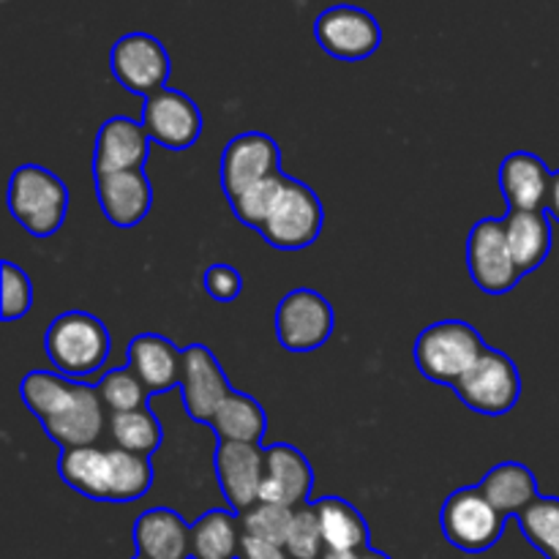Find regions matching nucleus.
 <instances>
[{"label":"nucleus","mask_w":559,"mask_h":559,"mask_svg":"<svg viewBox=\"0 0 559 559\" xmlns=\"http://www.w3.org/2000/svg\"><path fill=\"white\" fill-rule=\"evenodd\" d=\"M20 393L60 451L96 448L109 429V413L96 388L52 371H31L22 380Z\"/></svg>","instance_id":"nucleus-1"},{"label":"nucleus","mask_w":559,"mask_h":559,"mask_svg":"<svg viewBox=\"0 0 559 559\" xmlns=\"http://www.w3.org/2000/svg\"><path fill=\"white\" fill-rule=\"evenodd\" d=\"M58 473L80 495L102 502H134L151 489V459L134 456L120 448H76L63 451L58 459Z\"/></svg>","instance_id":"nucleus-2"},{"label":"nucleus","mask_w":559,"mask_h":559,"mask_svg":"<svg viewBox=\"0 0 559 559\" xmlns=\"http://www.w3.org/2000/svg\"><path fill=\"white\" fill-rule=\"evenodd\" d=\"M9 211L33 238L58 233L69 213V189L47 167L22 164L9 180Z\"/></svg>","instance_id":"nucleus-3"},{"label":"nucleus","mask_w":559,"mask_h":559,"mask_svg":"<svg viewBox=\"0 0 559 559\" xmlns=\"http://www.w3.org/2000/svg\"><path fill=\"white\" fill-rule=\"evenodd\" d=\"M486 349H489V344L480 338V333L469 322L442 320L420 333L413 355L418 369L431 382L456 385L478 364Z\"/></svg>","instance_id":"nucleus-4"},{"label":"nucleus","mask_w":559,"mask_h":559,"mask_svg":"<svg viewBox=\"0 0 559 559\" xmlns=\"http://www.w3.org/2000/svg\"><path fill=\"white\" fill-rule=\"evenodd\" d=\"M112 338L104 322L87 311H66L47 328V355L58 374L69 380L93 374L107 360Z\"/></svg>","instance_id":"nucleus-5"},{"label":"nucleus","mask_w":559,"mask_h":559,"mask_svg":"<svg viewBox=\"0 0 559 559\" xmlns=\"http://www.w3.org/2000/svg\"><path fill=\"white\" fill-rule=\"evenodd\" d=\"M440 522L448 544L467 555L489 551L506 530V516L486 500L480 486H464L453 491L442 506Z\"/></svg>","instance_id":"nucleus-6"},{"label":"nucleus","mask_w":559,"mask_h":559,"mask_svg":"<svg viewBox=\"0 0 559 559\" xmlns=\"http://www.w3.org/2000/svg\"><path fill=\"white\" fill-rule=\"evenodd\" d=\"M456 396L467 404L469 409L480 415H500L511 413L522 393V377H519L516 364L500 349H486L478 364L453 385Z\"/></svg>","instance_id":"nucleus-7"},{"label":"nucleus","mask_w":559,"mask_h":559,"mask_svg":"<svg viewBox=\"0 0 559 559\" xmlns=\"http://www.w3.org/2000/svg\"><path fill=\"white\" fill-rule=\"evenodd\" d=\"M333 306L314 289H293L276 309V338L289 353H314L333 333Z\"/></svg>","instance_id":"nucleus-8"},{"label":"nucleus","mask_w":559,"mask_h":559,"mask_svg":"<svg viewBox=\"0 0 559 559\" xmlns=\"http://www.w3.org/2000/svg\"><path fill=\"white\" fill-rule=\"evenodd\" d=\"M467 265L469 276L484 293L502 295L516 287L524 273L513 262L502 218H480L475 224L467 238Z\"/></svg>","instance_id":"nucleus-9"},{"label":"nucleus","mask_w":559,"mask_h":559,"mask_svg":"<svg viewBox=\"0 0 559 559\" xmlns=\"http://www.w3.org/2000/svg\"><path fill=\"white\" fill-rule=\"evenodd\" d=\"M322 218H325V211H322V202L314 189L289 178L276 211L262 227V238L284 251L306 249L320 238Z\"/></svg>","instance_id":"nucleus-10"},{"label":"nucleus","mask_w":559,"mask_h":559,"mask_svg":"<svg viewBox=\"0 0 559 559\" xmlns=\"http://www.w3.org/2000/svg\"><path fill=\"white\" fill-rule=\"evenodd\" d=\"M112 74L126 91L151 98L169 80V55L151 33H126L112 47Z\"/></svg>","instance_id":"nucleus-11"},{"label":"nucleus","mask_w":559,"mask_h":559,"mask_svg":"<svg viewBox=\"0 0 559 559\" xmlns=\"http://www.w3.org/2000/svg\"><path fill=\"white\" fill-rule=\"evenodd\" d=\"M317 44L338 60H364L382 44L380 22L358 5H333L314 22Z\"/></svg>","instance_id":"nucleus-12"},{"label":"nucleus","mask_w":559,"mask_h":559,"mask_svg":"<svg viewBox=\"0 0 559 559\" xmlns=\"http://www.w3.org/2000/svg\"><path fill=\"white\" fill-rule=\"evenodd\" d=\"M140 123L145 126L151 142L167 151H186L202 134L200 107L183 91H173V87H164L145 98Z\"/></svg>","instance_id":"nucleus-13"},{"label":"nucleus","mask_w":559,"mask_h":559,"mask_svg":"<svg viewBox=\"0 0 559 559\" xmlns=\"http://www.w3.org/2000/svg\"><path fill=\"white\" fill-rule=\"evenodd\" d=\"M311 491H314V469L298 448L276 442L262 451L260 502L298 511L309 506Z\"/></svg>","instance_id":"nucleus-14"},{"label":"nucleus","mask_w":559,"mask_h":559,"mask_svg":"<svg viewBox=\"0 0 559 559\" xmlns=\"http://www.w3.org/2000/svg\"><path fill=\"white\" fill-rule=\"evenodd\" d=\"M276 173H282L278 169V145L273 136L262 134V131L233 136L224 147L222 189L229 202Z\"/></svg>","instance_id":"nucleus-15"},{"label":"nucleus","mask_w":559,"mask_h":559,"mask_svg":"<svg viewBox=\"0 0 559 559\" xmlns=\"http://www.w3.org/2000/svg\"><path fill=\"white\" fill-rule=\"evenodd\" d=\"M180 391H183V404L189 418L207 426H211L213 415L222 407L224 399L233 393V385H229L222 364L213 358V353L205 344H191V347L183 349Z\"/></svg>","instance_id":"nucleus-16"},{"label":"nucleus","mask_w":559,"mask_h":559,"mask_svg":"<svg viewBox=\"0 0 559 559\" xmlns=\"http://www.w3.org/2000/svg\"><path fill=\"white\" fill-rule=\"evenodd\" d=\"M216 467L218 486L227 497L233 513L243 516L251 506L260 502L262 484V448L246 445V442H216Z\"/></svg>","instance_id":"nucleus-17"},{"label":"nucleus","mask_w":559,"mask_h":559,"mask_svg":"<svg viewBox=\"0 0 559 559\" xmlns=\"http://www.w3.org/2000/svg\"><path fill=\"white\" fill-rule=\"evenodd\" d=\"M147 151H151V136H147L145 126L126 115H115V118L104 120L98 129L93 173H134V169H142Z\"/></svg>","instance_id":"nucleus-18"},{"label":"nucleus","mask_w":559,"mask_h":559,"mask_svg":"<svg viewBox=\"0 0 559 559\" xmlns=\"http://www.w3.org/2000/svg\"><path fill=\"white\" fill-rule=\"evenodd\" d=\"M96 194L104 216L115 227L123 229L136 227L147 216L153 202L151 180H147V175L142 169H134V173L96 175Z\"/></svg>","instance_id":"nucleus-19"},{"label":"nucleus","mask_w":559,"mask_h":559,"mask_svg":"<svg viewBox=\"0 0 559 559\" xmlns=\"http://www.w3.org/2000/svg\"><path fill=\"white\" fill-rule=\"evenodd\" d=\"M129 366L147 393L156 396L183 380V349L158 333H140L129 344Z\"/></svg>","instance_id":"nucleus-20"},{"label":"nucleus","mask_w":559,"mask_h":559,"mask_svg":"<svg viewBox=\"0 0 559 559\" xmlns=\"http://www.w3.org/2000/svg\"><path fill=\"white\" fill-rule=\"evenodd\" d=\"M551 173L535 153L516 151L500 164V189L511 211H544L551 189Z\"/></svg>","instance_id":"nucleus-21"},{"label":"nucleus","mask_w":559,"mask_h":559,"mask_svg":"<svg viewBox=\"0 0 559 559\" xmlns=\"http://www.w3.org/2000/svg\"><path fill=\"white\" fill-rule=\"evenodd\" d=\"M134 546L145 559H191V524L169 508H151L136 519Z\"/></svg>","instance_id":"nucleus-22"},{"label":"nucleus","mask_w":559,"mask_h":559,"mask_svg":"<svg viewBox=\"0 0 559 559\" xmlns=\"http://www.w3.org/2000/svg\"><path fill=\"white\" fill-rule=\"evenodd\" d=\"M480 491L502 516H519L538 500V480L533 469L519 462H502L480 480Z\"/></svg>","instance_id":"nucleus-23"},{"label":"nucleus","mask_w":559,"mask_h":559,"mask_svg":"<svg viewBox=\"0 0 559 559\" xmlns=\"http://www.w3.org/2000/svg\"><path fill=\"white\" fill-rule=\"evenodd\" d=\"M506 238L513 262L522 273L535 271L551 251V222L544 211H511L506 218Z\"/></svg>","instance_id":"nucleus-24"},{"label":"nucleus","mask_w":559,"mask_h":559,"mask_svg":"<svg viewBox=\"0 0 559 559\" xmlns=\"http://www.w3.org/2000/svg\"><path fill=\"white\" fill-rule=\"evenodd\" d=\"M314 511L328 551L349 555V551L369 549V524L360 516L358 508L349 506L342 497H320L314 502Z\"/></svg>","instance_id":"nucleus-25"},{"label":"nucleus","mask_w":559,"mask_h":559,"mask_svg":"<svg viewBox=\"0 0 559 559\" xmlns=\"http://www.w3.org/2000/svg\"><path fill=\"white\" fill-rule=\"evenodd\" d=\"M243 524L233 511H207L191 524V559H240Z\"/></svg>","instance_id":"nucleus-26"},{"label":"nucleus","mask_w":559,"mask_h":559,"mask_svg":"<svg viewBox=\"0 0 559 559\" xmlns=\"http://www.w3.org/2000/svg\"><path fill=\"white\" fill-rule=\"evenodd\" d=\"M211 429L218 435V442H246V445H260L267 431V415L257 399L249 393L233 391L224 399L211 420Z\"/></svg>","instance_id":"nucleus-27"},{"label":"nucleus","mask_w":559,"mask_h":559,"mask_svg":"<svg viewBox=\"0 0 559 559\" xmlns=\"http://www.w3.org/2000/svg\"><path fill=\"white\" fill-rule=\"evenodd\" d=\"M109 435H112L115 448L145 459H151L164 440L162 424L147 407L134 409V413L109 415Z\"/></svg>","instance_id":"nucleus-28"},{"label":"nucleus","mask_w":559,"mask_h":559,"mask_svg":"<svg viewBox=\"0 0 559 559\" xmlns=\"http://www.w3.org/2000/svg\"><path fill=\"white\" fill-rule=\"evenodd\" d=\"M524 538L546 559H559V497H538L524 513H519Z\"/></svg>","instance_id":"nucleus-29"},{"label":"nucleus","mask_w":559,"mask_h":559,"mask_svg":"<svg viewBox=\"0 0 559 559\" xmlns=\"http://www.w3.org/2000/svg\"><path fill=\"white\" fill-rule=\"evenodd\" d=\"M289 178L284 173H276L271 175V178L260 180V183H254L251 189H246L243 194L235 197L229 205H233L235 216L240 218L243 224H249V227L260 229L267 224V218L273 216V211H276L278 200H282L284 189H287Z\"/></svg>","instance_id":"nucleus-30"},{"label":"nucleus","mask_w":559,"mask_h":559,"mask_svg":"<svg viewBox=\"0 0 559 559\" xmlns=\"http://www.w3.org/2000/svg\"><path fill=\"white\" fill-rule=\"evenodd\" d=\"M98 396H102L104 407L112 415L134 413V409L147 407V388L142 385L140 377L131 371V366L126 369H112L102 377V382L96 385Z\"/></svg>","instance_id":"nucleus-31"},{"label":"nucleus","mask_w":559,"mask_h":559,"mask_svg":"<svg viewBox=\"0 0 559 559\" xmlns=\"http://www.w3.org/2000/svg\"><path fill=\"white\" fill-rule=\"evenodd\" d=\"M293 508L273 506V502H257L249 511L240 516L243 524V535L257 540H267V544H287L289 527H293Z\"/></svg>","instance_id":"nucleus-32"},{"label":"nucleus","mask_w":559,"mask_h":559,"mask_svg":"<svg viewBox=\"0 0 559 559\" xmlns=\"http://www.w3.org/2000/svg\"><path fill=\"white\" fill-rule=\"evenodd\" d=\"M287 551L293 559H322L328 555L325 538H322L320 519L314 506H304L295 511L293 527L287 535Z\"/></svg>","instance_id":"nucleus-33"},{"label":"nucleus","mask_w":559,"mask_h":559,"mask_svg":"<svg viewBox=\"0 0 559 559\" xmlns=\"http://www.w3.org/2000/svg\"><path fill=\"white\" fill-rule=\"evenodd\" d=\"M0 271H3V306H0V317L5 322L20 320L33 306L31 276L22 267H16L14 262H3Z\"/></svg>","instance_id":"nucleus-34"},{"label":"nucleus","mask_w":559,"mask_h":559,"mask_svg":"<svg viewBox=\"0 0 559 559\" xmlns=\"http://www.w3.org/2000/svg\"><path fill=\"white\" fill-rule=\"evenodd\" d=\"M202 284H205L207 295H211L213 300L229 304V300L238 298L240 289H243V276H240L233 265H211L205 271Z\"/></svg>","instance_id":"nucleus-35"},{"label":"nucleus","mask_w":559,"mask_h":559,"mask_svg":"<svg viewBox=\"0 0 559 559\" xmlns=\"http://www.w3.org/2000/svg\"><path fill=\"white\" fill-rule=\"evenodd\" d=\"M240 559H293L289 557L287 546L282 544H267V540H257L243 535L240 544Z\"/></svg>","instance_id":"nucleus-36"},{"label":"nucleus","mask_w":559,"mask_h":559,"mask_svg":"<svg viewBox=\"0 0 559 559\" xmlns=\"http://www.w3.org/2000/svg\"><path fill=\"white\" fill-rule=\"evenodd\" d=\"M322 559H391L388 555H382V551L377 549H364V551H349V555H336V551H328Z\"/></svg>","instance_id":"nucleus-37"},{"label":"nucleus","mask_w":559,"mask_h":559,"mask_svg":"<svg viewBox=\"0 0 559 559\" xmlns=\"http://www.w3.org/2000/svg\"><path fill=\"white\" fill-rule=\"evenodd\" d=\"M546 211L551 213V218H557V222H559V169L555 173V178H551V189H549V200H546Z\"/></svg>","instance_id":"nucleus-38"},{"label":"nucleus","mask_w":559,"mask_h":559,"mask_svg":"<svg viewBox=\"0 0 559 559\" xmlns=\"http://www.w3.org/2000/svg\"><path fill=\"white\" fill-rule=\"evenodd\" d=\"M131 559H145V557H140V555H134V557H131Z\"/></svg>","instance_id":"nucleus-39"}]
</instances>
